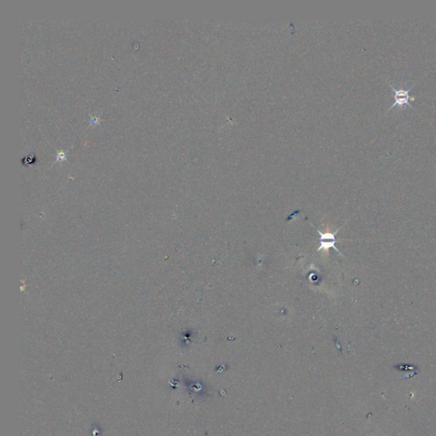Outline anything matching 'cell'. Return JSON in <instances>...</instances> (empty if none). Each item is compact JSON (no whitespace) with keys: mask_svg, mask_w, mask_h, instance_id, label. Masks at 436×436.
<instances>
[{"mask_svg":"<svg viewBox=\"0 0 436 436\" xmlns=\"http://www.w3.org/2000/svg\"><path fill=\"white\" fill-rule=\"evenodd\" d=\"M317 230V229H316ZM339 230V229H338ZM337 231H336L334 234H331V233H328V234H322V233H320L319 230H317L318 233H319V235H320V246H319V249L317 250L318 252L319 251H321V250H325L326 252H328L329 249L333 248L334 250H336L337 252H339L337 248L336 247L335 244L337 243V238H336V235L337 234Z\"/></svg>","mask_w":436,"mask_h":436,"instance_id":"obj_2","label":"cell"},{"mask_svg":"<svg viewBox=\"0 0 436 436\" xmlns=\"http://www.w3.org/2000/svg\"><path fill=\"white\" fill-rule=\"evenodd\" d=\"M390 85V87L392 89V91L394 92V98H395V102H394V104L389 108V111L391 110L393 108H395L396 106H399V107H403V106H408L410 108H413V106L410 104V98L411 97L409 96L410 91H412V89H413V86L415 85V84H413L412 85V87L409 88V89H407V90H404V89H399V90H396L395 88L393 87L391 84H389ZM387 112V113H388Z\"/></svg>","mask_w":436,"mask_h":436,"instance_id":"obj_1","label":"cell"}]
</instances>
